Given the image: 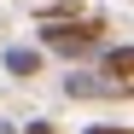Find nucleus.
<instances>
[{
	"instance_id": "6",
	"label": "nucleus",
	"mask_w": 134,
	"mask_h": 134,
	"mask_svg": "<svg viewBox=\"0 0 134 134\" xmlns=\"http://www.w3.org/2000/svg\"><path fill=\"white\" fill-rule=\"evenodd\" d=\"M24 134H53V122H47V117H35V122H29Z\"/></svg>"
},
{
	"instance_id": "7",
	"label": "nucleus",
	"mask_w": 134,
	"mask_h": 134,
	"mask_svg": "<svg viewBox=\"0 0 134 134\" xmlns=\"http://www.w3.org/2000/svg\"><path fill=\"white\" fill-rule=\"evenodd\" d=\"M0 134H18V128H12V122H0Z\"/></svg>"
},
{
	"instance_id": "3",
	"label": "nucleus",
	"mask_w": 134,
	"mask_h": 134,
	"mask_svg": "<svg viewBox=\"0 0 134 134\" xmlns=\"http://www.w3.org/2000/svg\"><path fill=\"white\" fill-rule=\"evenodd\" d=\"M64 93L70 99H122V87H111L105 76H64Z\"/></svg>"
},
{
	"instance_id": "5",
	"label": "nucleus",
	"mask_w": 134,
	"mask_h": 134,
	"mask_svg": "<svg viewBox=\"0 0 134 134\" xmlns=\"http://www.w3.org/2000/svg\"><path fill=\"white\" fill-rule=\"evenodd\" d=\"M87 134H134L128 122H99V128H87Z\"/></svg>"
},
{
	"instance_id": "4",
	"label": "nucleus",
	"mask_w": 134,
	"mask_h": 134,
	"mask_svg": "<svg viewBox=\"0 0 134 134\" xmlns=\"http://www.w3.org/2000/svg\"><path fill=\"white\" fill-rule=\"evenodd\" d=\"M128 70H134V47H128V41H117V47L105 53V70H99V76H105L111 87H122V93H128Z\"/></svg>"
},
{
	"instance_id": "2",
	"label": "nucleus",
	"mask_w": 134,
	"mask_h": 134,
	"mask_svg": "<svg viewBox=\"0 0 134 134\" xmlns=\"http://www.w3.org/2000/svg\"><path fill=\"white\" fill-rule=\"evenodd\" d=\"M0 64H6V76L29 82V76H41V64H47V53H41V47H6V53H0Z\"/></svg>"
},
{
	"instance_id": "1",
	"label": "nucleus",
	"mask_w": 134,
	"mask_h": 134,
	"mask_svg": "<svg viewBox=\"0 0 134 134\" xmlns=\"http://www.w3.org/2000/svg\"><path fill=\"white\" fill-rule=\"evenodd\" d=\"M99 41H105V18L99 12L76 18V24H41V47L58 53V58H87Z\"/></svg>"
}]
</instances>
